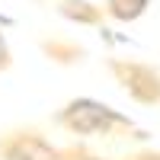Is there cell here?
<instances>
[{
  "mask_svg": "<svg viewBox=\"0 0 160 160\" xmlns=\"http://www.w3.org/2000/svg\"><path fill=\"white\" fill-rule=\"evenodd\" d=\"M58 125L68 128L71 135H112L115 128H131V118L109 109L106 102L80 96L58 112Z\"/></svg>",
  "mask_w": 160,
  "mask_h": 160,
  "instance_id": "cell-1",
  "label": "cell"
},
{
  "mask_svg": "<svg viewBox=\"0 0 160 160\" xmlns=\"http://www.w3.org/2000/svg\"><path fill=\"white\" fill-rule=\"evenodd\" d=\"M109 71L135 102H141V106H157L160 102V71L157 68L141 64V61L109 58Z\"/></svg>",
  "mask_w": 160,
  "mask_h": 160,
  "instance_id": "cell-2",
  "label": "cell"
},
{
  "mask_svg": "<svg viewBox=\"0 0 160 160\" xmlns=\"http://www.w3.org/2000/svg\"><path fill=\"white\" fill-rule=\"evenodd\" d=\"M0 160H58V148L35 128L7 131L0 135Z\"/></svg>",
  "mask_w": 160,
  "mask_h": 160,
  "instance_id": "cell-3",
  "label": "cell"
},
{
  "mask_svg": "<svg viewBox=\"0 0 160 160\" xmlns=\"http://www.w3.org/2000/svg\"><path fill=\"white\" fill-rule=\"evenodd\" d=\"M58 13L71 22H80V26H99L102 22V7L90 3V0H61Z\"/></svg>",
  "mask_w": 160,
  "mask_h": 160,
  "instance_id": "cell-4",
  "label": "cell"
},
{
  "mask_svg": "<svg viewBox=\"0 0 160 160\" xmlns=\"http://www.w3.org/2000/svg\"><path fill=\"white\" fill-rule=\"evenodd\" d=\"M42 51H45L51 61H58V64L83 61V55H87L83 45H77V42H64V38H45V42H42Z\"/></svg>",
  "mask_w": 160,
  "mask_h": 160,
  "instance_id": "cell-5",
  "label": "cell"
},
{
  "mask_svg": "<svg viewBox=\"0 0 160 160\" xmlns=\"http://www.w3.org/2000/svg\"><path fill=\"white\" fill-rule=\"evenodd\" d=\"M148 7H151V0H106L102 13L118 22H135L138 16L148 13Z\"/></svg>",
  "mask_w": 160,
  "mask_h": 160,
  "instance_id": "cell-6",
  "label": "cell"
},
{
  "mask_svg": "<svg viewBox=\"0 0 160 160\" xmlns=\"http://www.w3.org/2000/svg\"><path fill=\"white\" fill-rule=\"evenodd\" d=\"M58 160H102V157L90 154V151H83V148H61V151H58Z\"/></svg>",
  "mask_w": 160,
  "mask_h": 160,
  "instance_id": "cell-7",
  "label": "cell"
},
{
  "mask_svg": "<svg viewBox=\"0 0 160 160\" xmlns=\"http://www.w3.org/2000/svg\"><path fill=\"white\" fill-rule=\"evenodd\" d=\"M7 68H10V45H7L3 32H0V71H7Z\"/></svg>",
  "mask_w": 160,
  "mask_h": 160,
  "instance_id": "cell-8",
  "label": "cell"
},
{
  "mask_svg": "<svg viewBox=\"0 0 160 160\" xmlns=\"http://www.w3.org/2000/svg\"><path fill=\"white\" fill-rule=\"evenodd\" d=\"M122 160H160V151H135V154H128Z\"/></svg>",
  "mask_w": 160,
  "mask_h": 160,
  "instance_id": "cell-9",
  "label": "cell"
}]
</instances>
